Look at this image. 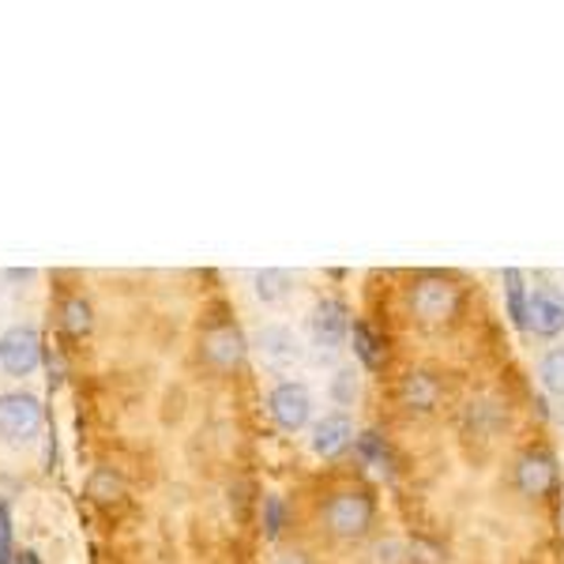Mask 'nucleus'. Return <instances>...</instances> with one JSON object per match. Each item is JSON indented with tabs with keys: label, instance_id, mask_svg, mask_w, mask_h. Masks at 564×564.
Returning a JSON list of instances; mask_svg holds the SVG:
<instances>
[{
	"label": "nucleus",
	"instance_id": "39448f33",
	"mask_svg": "<svg viewBox=\"0 0 564 564\" xmlns=\"http://www.w3.org/2000/svg\"><path fill=\"white\" fill-rule=\"evenodd\" d=\"M252 350L260 354V361L275 372H286L302 361V343L290 332L286 324H263L257 335H252Z\"/></svg>",
	"mask_w": 564,
	"mask_h": 564
},
{
	"label": "nucleus",
	"instance_id": "9b49d317",
	"mask_svg": "<svg viewBox=\"0 0 564 564\" xmlns=\"http://www.w3.org/2000/svg\"><path fill=\"white\" fill-rule=\"evenodd\" d=\"M553 486H557V459L545 448L523 452L520 463H516V489L523 497H545Z\"/></svg>",
	"mask_w": 564,
	"mask_h": 564
},
{
	"label": "nucleus",
	"instance_id": "aec40b11",
	"mask_svg": "<svg viewBox=\"0 0 564 564\" xmlns=\"http://www.w3.org/2000/svg\"><path fill=\"white\" fill-rule=\"evenodd\" d=\"M332 399L339 406H354V399H358V391H361V380H358V369L354 366H343V369H335V377H332Z\"/></svg>",
	"mask_w": 564,
	"mask_h": 564
},
{
	"label": "nucleus",
	"instance_id": "6e6552de",
	"mask_svg": "<svg viewBox=\"0 0 564 564\" xmlns=\"http://www.w3.org/2000/svg\"><path fill=\"white\" fill-rule=\"evenodd\" d=\"M350 308L339 302V297H324L316 302L313 316H308V332H313V343L321 350H339L343 343L350 339Z\"/></svg>",
	"mask_w": 564,
	"mask_h": 564
},
{
	"label": "nucleus",
	"instance_id": "412c9836",
	"mask_svg": "<svg viewBox=\"0 0 564 564\" xmlns=\"http://www.w3.org/2000/svg\"><path fill=\"white\" fill-rule=\"evenodd\" d=\"M406 553H411V561H414V564H441V561H444V557H441V550H436L433 542H425V539H414V542H411V550H406Z\"/></svg>",
	"mask_w": 564,
	"mask_h": 564
},
{
	"label": "nucleus",
	"instance_id": "4be33fe9",
	"mask_svg": "<svg viewBox=\"0 0 564 564\" xmlns=\"http://www.w3.org/2000/svg\"><path fill=\"white\" fill-rule=\"evenodd\" d=\"M403 557H406V550L399 542H380L377 545V564H403Z\"/></svg>",
	"mask_w": 564,
	"mask_h": 564
},
{
	"label": "nucleus",
	"instance_id": "f3484780",
	"mask_svg": "<svg viewBox=\"0 0 564 564\" xmlns=\"http://www.w3.org/2000/svg\"><path fill=\"white\" fill-rule=\"evenodd\" d=\"M87 497L95 500V505H113V500L124 497V481L117 475L113 467H95L87 478Z\"/></svg>",
	"mask_w": 564,
	"mask_h": 564
},
{
	"label": "nucleus",
	"instance_id": "1a4fd4ad",
	"mask_svg": "<svg viewBox=\"0 0 564 564\" xmlns=\"http://www.w3.org/2000/svg\"><path fill=\"white\" fill-rule=\"evenodd\" d=\"M527 327L542 339H557L564 332V290L534 286L527 297Z\"/></svg>",
	"mask_w": 564,
	"mask_h": 564
},
{
	"label": "nucleus",
	"instance_id": "20e7f679",
	"mask_svg": "<svg viewBox=\"0 0 564 564\" xmlns=\"http://www.w3.org/2000/svg\"><path fill=\"white\" fill-rule=\"evenodd\" d=\"M268 414L282 433H302L313 425V395L302 380H279L268 391Z\"/></svg>",
	"mask_w": 564,
	"mask_h": 564
},
{
	"label": "nucleus",
	"instance_id": "9d476101",
	"mask_svg": "<svg viewBox=\"0 0 564 564\" xmlns=\"http://www.w3.org/2000/svg\"><path fill=\"white\" fill-rule=\"evenodd\" d=\"M350 444H354V422H350V414H343V411L316 417L313 430H308V448H313V456H321V459L343 456Z\"/></svg>",
	"mask_w": 564,
	"mask_h": 564
},
{
	"label": "nucleus",
	"instance_id": "0eeeda50",
	"mask_svg": "<svg viewBox=\"0 0 564 564\" xmlns=\"http://www.w3.org/2000/svg\"><path fill=\"white\" fill-rule=\"evenodd\" d=\"M411 305H414V313L422 316L425 324H441V321H448V316L456 313L459 294H456V286H452L448 279L425 275V279H417V282H414Z\"/></svg>",
	"mask_w": 564,
	"mask_h": 564
},
{
	"label": "nucleus",
	"instance_id": "6ab92c4d",
	"mask_svg": "<svg viewBox=\"0 0 564 564\" xmlns=\"http://www.w3.org/2000/svg\"><path fill=\"white\" fill-rule=\"evenodd\" d=\"M539 380H542V388L550 391V395L564 399V347H553V350L542 354Z\"/></svg>",
	"mask_w": 564,
	"mask_h": 564
},
{
	"label": "nucleus",
	"instance_id": "423d86ee",
	"mask_svg": "<svg viewBox=\"0 0 564 564\" xmlns=\"http://www.w3.org/2000/svg\"><path fill=\"white\" fill-rule=\"evenodd\" d=\"M249 354V339L238 332L234 324H218V327H207L204 339H199V358L207 361L212 369L226 372V369H238Z\"/></svg>",
	"mask_w": 564,
	"mask_h": 564
},
{
	"label": "nucleus",
	"instance_id": "2eb2a0df",
	"mask_svg": "<svg viewBox=\"0 0 564 564\" xmlns=\"http://www.w3.org/2000/svg\"><path fill=\"white\" fill-rule=\"evenodd\" d=\"M350 339H354V358L361 361L366 369L377 372L380 366H384V343L377 339V332H372L369 324H354L350 327Z\"/></svg>",
	"mask_w": 564,
	"mask_h": 564
},
{
	"label": "nucleus",
	"instance_id": "f257e3e1",
	"mask_svg": "<svg viewBox=\"0 0 564 564\" xmlns=\"http://www.w3.org/2000/svg\"><path fill=\"white\" fill-rule=\"evenodd\" d=\"M45 430V406L34 391H0V441L31 444Z\"/></svg>",
	"mask_w": 564,
	"mask_h": 564
},
{
	"label": "nucleus",
	"instance_id": "5701e85b",
	"mask_svg": "<svg viewBox=\"0 0 564 564\" xmlns=\"http://www.w3.org/2000/svg\"><path fill=\"white\" fill-rule=\"evenodd\" d=\"M282 531V500L279 497H268V534L275 539Z\"/></svg>",
	"mask_w": 564,
	"mask_h": 564
},
{
	"label": "nucleus",
	"instance_id": "f8f14e48",
	"mask_svg": "<svg viewBox=\"0 0 564 564\" xmlns=\"http://www.w3.org/2000/svg\"><path fill=\"white\" fill-rule=\"evenodd\" d=\"M252 294H257L263 305H282L290 294H294V275L282 268L252 271Z\"/></svg>",
	"mask_w": 564,
	"mask_h": 564
},
{
	"label": "nucleus",
	"instance_id": "4468645a",
	"mask_svg": "<svg viewBox=\"0 0 564 564\" xmlns=\"http://www.w3.org/2000/svg\"><path fill=\"white\" fill-rule=\"evenodd\" d=\"M500 282H505V302H508V321H512L520 332H527V297H531V290H527V279L523 271L508 268L505 275H500Z\"/></svg>",
	"mask_w": 564,
	"mask_h": 564
},
{
	"label": "nucleus",
	"instance_id": "f03ea898",
	"mask_svg": "<svg viewBox=\"0 0 564 564\" xmlns=\"http://www.w3.org/2000/svg\"><path fill=\"white\" fill-rule=\"evenodd\" d=\"M372 516H377V505H372V497L361 494V489L335 494L324 505V523L335 539H361L372 527Z\"/></svg>",
	"mask_w": 564,
	"mask_h": 564
},
{
	"label": "nucleus",
	"instance_id": "ddd939ff",
	"mask_svg": "<svg viewBox=\"0 0 564 564\" xmlns=\"http://www.w3.org/2000/svg\"><path fill=\"white\" fill-rule=\"evenodd\" d=\"M399 399L411 411H433L436 399H441V384H436L430 372H406L403 384H399Z\"/></svg>",
	"mask_w": 564,
	"mask_h": 564
},
{
	"label": "nucleus",
	"instance_id": "a211bd4d",
	"mask_svg": "<svg viewBox=\"0 0 564 564\" xmlns=\"http://www.w3.org/2000/svg\"><path fill=\"white\" fill-rule=\"evenodd\" d=\"M354 448H358V456L369 463L377 475H391V452H388V444H384V436L380 433H358L354 436Z\"/></svg>",
	"mask_w": 564,
	"mask_h": 564
},
{
	"label": "nucleus",
	"instance_id": "7ed1b4c3",
	"mask_svg": "<svg viewBox=\"0 0 564 564\" xmlns=\"http://www.w3.org/2000/svg\"><path fill=\"white\" fill-rule=\"evenodd\" d=\"M42 366V332L31 321H20L0 332V369L8 377H31Z\"/></svg>",
	"mask_w": 564,
	"mask_h": 564
},
{
	"label": "nucleus",
	"instance_id": "b1692460",
	"mask_svg": "<svg viewBox=\"0 0 564 564\" xmlns=\"http://www.w3.org/2000/svg\"><path fill=\"white\" fill-rule=\"evenodd\" d=\"M271 564H313V561H308L302 550H282V553H275V561Z\"/></svg>",
	"mask_w": 564,
	"mask_h": 564
},
{
	"label": "nucleus",
	"instance_id": "dca6fc26",
	"mask_svg": "<svg viewBox=\"0 0 564 564\" xmlns=\"http://www.w3.org/2000/svg\"><path fill=\"white\" fill-rule=\"evenodd\" d=\"M61 327H65L68 335H90V327H95V308L84 294H72L61 302Z\"/></svg>",
	"mask_w": 564,
	"mask_h": 564
}]
</instances>
